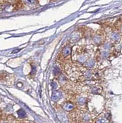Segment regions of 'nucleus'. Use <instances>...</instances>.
Wrapping results in <instances>:
<instances>
[{"label": "nucleus", "instance_id": "nucleus-1", "mask_svg": "<svg viewBox=\"0 0 122 123\" xmlns=\"http://www.w3.org/2000/svg\"><path fill=\"white\" fill-rule=\"evenodd\" d=\"M61 94L60 92H55L52 95V99L53 101H58V100H60V98H61Z\"/></svg>", "mask_w": 122, "mask_h": 123}, {"label": "nucleus", "instance_id": "nucleus-2", "mask_svg": "<svg viewBox=\"0 0 122 123\" xmlns=\"http://www.w3.org/2000/svg\"><path fill=\"white\" fill-rule=\"evenodd\" d=\"M63 108L65 110L67 111H71L72 109H74V105L71 103H67L63 105Z\"/></svg>", "mask_w": 122, "mask_h": 123}, {"label": "nucleus", "instance_id": "nucleus-3", "mask_svg": "<svg viewBox=\"0 0 122 123\" xmlns=\"http://www.w3.org/2000/svg\"><path fill=\"white\" fill-rule=\"evenodd\" d=\"M71 53V48H68V47H66L63 50V54L64 56H68L70 55Z\"/></svg>", "mask_w": 122, "mask_h": 123}, {"label": "nucleus", "instance_id": "nucleus-4", "mask_svg": "<svg viewBox=\"0 0 122 123\" xmlns=\"http://www.w3.org/2000/svg\"><path fill=\"white\" fill-rule=\"evenodd\" d=\"M17 113H18V115L19 116V117H23L24 116H25L26 115V113L25 112V111L23 110L22 109H20L17 111Z\"/></svg>", "mask_w": 122, "mask_h": 123}, {"label": "nucleus", "instance_id": "nucleus-5", "mask_svg": "<svg viewBox=\"0 0 122 123\" xmlns=\"http://www.w3.org/2000/svg\"><path fill=\"white\" fill-rule=\"evenodd\" d=\"M25 1L26 2V4H32L35 3V1L34 0H25Z\"/></svg>", "mask_w": 122, "mask_h": 123}, {"label": "nucleus", "instance_id": "nucleus-6", "mask_svg": "<svg viewBox=\"0 0 122 123\" xmlns=\"http://www.w3.org/2000/svg\"></svg>", "mask_w": 122, "mask_h": 123}]
</instances>
